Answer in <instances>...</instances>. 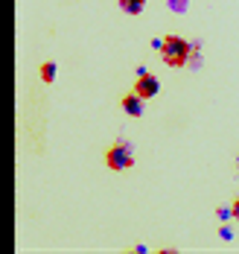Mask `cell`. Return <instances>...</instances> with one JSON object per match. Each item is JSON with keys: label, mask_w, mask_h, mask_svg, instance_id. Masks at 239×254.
<instances>
[{"label": "cell", "mask_w": 239, "mask_h": 254, "mask_svg": "<svg viewBox=\"0 0 239 254\" xmlns=\"http://www.w3.org/2000/svg\"><path fill=\"white\" fill-rule=\"evenodd\" d=\"M55 73H58V64H55V62H44V64H41V79H44L47 85L55 79Z\"/></svg>", "instance_id": "cell-6"}, {"label": "cell", "mask_w": 239, "mask_h": 254, "mask_svg": "<svg viewBox=\"0 0 239 254\" xmlns=\"http://www.w3.org/2000/svg\"><path fill=\"white\" fill-rule=\"evenodd\" d=\"M166 3H169V9H172V12H178V15L187 12V6H190V0H166Z\"/></svg>", "instance_id": "cell-7"}, {"label": "cell", "mask_w": 239, "mask_h": 254, "mask_svg": "<svg viewBox=\"0 0 239 254\" xmlns=\"http://www.w3.org/2000/svg\"><path fill=\"white\" fill-rule=\"evenodd\" d=\"M237 170H239V158H237Z\"/></svg>", "instance_id": "cell-13"}, {"label": "cell", "mask_w": 239, "mask_h": 254, "mask_svg": "<svg viewBox=\"0 0 239 254\" xmlns=\"http://www.w3.org/2000/svg\"><path fill=\"white\" fill-rule=\"evenodd\" d=\"M219 237H222V240H231V237H234V231L228 228V225H222V228H219Z\"/></svg>", "instance_id": "cell-10"}, {"label": "cell", "mask_w": 239, "mask_h": 254, "mask_svg": "<svg viewBox=\"0 0 239 254\" xmlns=\"http://www.w3.org/2000/svg\"><path fill=\"white\" fill-rule=\"evenodd\" d=\"M192 56V44L187 41L184 35H166L163 38V47H160V59L166 67H187Z\"/></svg>", "instance_id": "cell-1"}, {"label": "cell", "mask_w": 239, "mask_h": 254, "mask_svg": "<svg viewBox=\"0 0 239 254\" xmlns=\"http://www.w3.org/2000/svg\"><path fill=\"white\" fill-rule=\"evenodd\" d=\"M105 167H108V170H114V173H123V170H132V167H134L132 143H126V140H120V143H114V146H111V149L105 152Z\"/></svg>", "instance_id": "cell-2"}, {"label": "cell", "mask_w": 239, "mask_h": 254, "mask_svg": "<svg viewBox=\"0 0 239 254\" xmlns=\"http://www.w3.org/2000/svg\"><path fill=\"white\" fill-rule=\"evenodd\" d=\"M134 91H137L143 100H152V97L160 94V79L155 76V73H143V76H137V82H134Z\"/></svg>", "instance_id": "cell-3"}, {"label": "cell", "mask_w": 239, "mask_h": 254, "mask_svg": "<svg viewBox=\"0 0 239 254\" xmlns=\"http://www.w3.org/2000/svg\"><path fill=\"white\" fill-rule=\"evenodd\" d=\"M163 47V38H152V50H160Z\"/></svg>", "instance_id": "cell-12"}, {"label": "cell", "mask_w": 239, "mask_h": 254, "mask_svg": "<svg viewBox=\"0 0 239 254\" xmlns=\"http://www.w3.org/2000/svg\"><path fill=\"white\" fill-rule=\"evenodd\" d=\"M216 216H219L222 222H228V219H234V204H231V207H219V210H216Z\"/></svg>", "instance_id": "cell-8"}, {"label": "cell", "mask_w": 239, "mask_h": 254, "mask_svg": "<svg viewBox=\"0 0 239 254\" xmlns=\"http://www.w3.org/2000/svg\"><path fill=\"white\" fill-rule=\"evenodd\" d=\"M187 64H190L192 70H195V67H201V53H198V50H192V56H190V62H187Z\"/></svg>", "instance_id": "cell-9"}, {"label": "cell", "mask_w": 239, "mask_h": 254, "mask_svg": "<svg viewBox=\"0 0 239 254\" xmlns=\"http://www.w3.org/2000/svg\"><path fill=\"white\" fill-rule=\"evenodd\" d=\"M117 3H120V9L126 15H140L146 9V0H117Z\"/></svg>", "instance_id": "cell-5"}, {"label": "cell", "mask_w": 239, "mask_h": 254, "mask_svg": "<svg viewBox=\"0 0 239 254\" xmlns=\"http://www.w3.org/2000/svg\"><path fill=\"white\" fill-rule=\"evenodd\" d=\"M143 97L137 94V91H132V94H126L123 100H120V105H123V111L129 114V117H143V111H146V105H143Z\"/></svg>", "instance_id": "cell-4"}, {"label": "cell", "mask_w": 239, "mask_h": 254, "mask_svg": "<svg viewBox=\"0 0 239 254\" xmlns=\"http://www.w3.org/2000/svg\"><path fill=\"white\" fill-rule=\"evenodd\" d=\"M234 222H239V199H234Z\"/></svg>", "instance_id": "cell-11"}]
</instances>
